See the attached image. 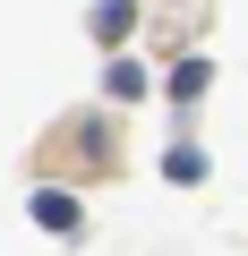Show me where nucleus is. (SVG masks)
Returning <instances> with one entry per match:
<instances>
[{
	"label": "nucleus",
	"instance_id": "obj_1",
	"mask_svg": "<svg viewBox=\"0 0 248 256\" xmlns=\"http://www.w3.org/2000/svg\"><path fill=\"white\" fill-rule=\"evenodd\" d=\"M35 222H43L52 239H69V230H77V196H60V188H43V196H35Z\"/></svg>",
	"mask_w": 248,
	"mask_h": 256
},
{
	"label": "nucleus",
	"instance_id": "obj_2",
	"mask_svg": "<svg viewBox=\"0 0 248 256\" xmlns=\"http://www.w3.org/2000/svg\"><path fill=\"white\" fill-rule=\"evenodd\" d=\"M129 26H137V9H129V0H103V9H94V34H103V43H120Z\"/></svg>",
	"mask_w": 248,
	"mask_h": 256
},
{
	"label": "nucleus",
	"instance_id": "obj_3",
	"mask_svg": "<svg viewBox=\"0 0 248 256\" xmlns=\"http://www.w3.org/2000/svg\"><path fill=\"white\" fill-rule=\"evenodd\" d=\"M205 77H214L205 60H180V68H171V94H180V102H197V94H205Z\"/></svg>",
	"mask_w": 248,
	"mask_h": 256
},
{
	"label": "nucleus",
	"instance_id": "obj_4",
	"mask_svg": "<svg viewBox=\"0 0 248 256\" xmlns=\"http://www.w3.org/2000/svg\"><path fill=\"white\" fill-rule=\"evenodd\" d=\"M163 171H171V180H180V188H188V180H205V154H197V146H180V154H171V162H163Z\"/></svg>",
	"mask_w": 248,
	"mask_h": 256
},
{
	"label": "nucleus",
	"instance_id": "obj_5",
	"mask_svg": "<svg viewBox=\"0 0 248 256\" xmlns=\"http://www.w3.org/2000/svg\"><path fill=\"white\" fill-rule=\"evenodd\" d=\"M111 94L129 102V94H146V68H129V60H111Z\"/></svg>",
	"mask_w": 248,
	"mask_h": 256
}]
</instances>
